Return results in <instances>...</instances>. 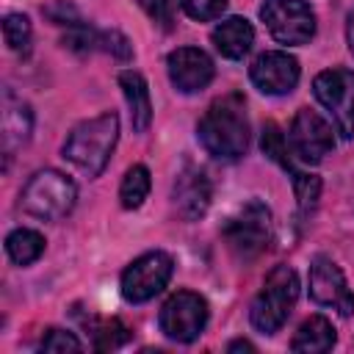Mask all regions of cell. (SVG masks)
Returning <instances> with one entry per match:
<instances>
[{"instance_id": "cell-26", "label": "cell", "mask_w": 354, "mask_h": 354, "mask_svg": "<svg viewBox=\"0 0 354 354\" xmlns=\"http://www.w3.org/2000/svg\"><path fill=\"white\" fill-rule=\"evenodd\" d=\"M97 50L111 53V55L119 58V61H130V58H133V47H130V41H127V36L119 33V30H100V36H97Z\"/></svg>"}, {"instance_id": "cell-7", "label": "cell", "mask_w": 354, "mask_h": 354, "mask_svg": "<svg viewBox=\"0 0 354 354\" xmlns=\"http://www.w3.org/2000/svg\"><path fill=\"white\" fill-rule=\"evenodd\" d=\"M260 19L279 44H307L315 36V11L307 0H266Z\"/></svg>"}, {"instance_id": "cell-6", "label": "cell", "mask_w": 354, "mask_h": 354, "mask_svg": "<svg viewBox=\"0 0 354 354\" xmlns=\"http://www.w3.org/2000/svg\"><path fill=\"white\" fill-rule=\"evenodd\" d=\"M313 91L318 102L329 111L337 133L348 141L354 136V72L343 66H332L315 75Z\"/></svg>"}, {"instance_id": "cell-24", "label": "cell", "mask_w": 354, "mask_h": 354, "mask_svg": "<svg viewBox=\"0 0 354 354\" xmlns=\"http://www.w3.org/2000/svg\"><path fill=\"white\" fill-rule=\"evenodd\" d=\"M127 340H130V329L119 318H111V321L100 324L97 332H94V348H100V351H113V348L124 346Z\"/></svg>"}, {"instance_id": "cell-21", "label": "cell", "mask_w": 354, "mask_h": 354, "mask_svg": "<svg viewBox=\"0 0 354 354\" xmlns=\"http://www.w3.org/2000/svg\"><path fill=\"white\" fill-rule=\"evenodd\" d=\"M260 149H263V155L266 158H271L274 163H279L285 171H293L296 166H293V160H290V144H288V138H285V133L274 124V122H268L266 127H263V136H260Z\"/></svg>"}, {"instance_id": "cell-13", "label": "cell", "mask_w": 354, "mask_h": 354, "mask_svg": "<svg viewBox=\"0 0 354 354\" xmlns=\"http://www.w3.org/2000/svg\"><path fill=\"white\" fill-rule=\"evenodd\" d=\"M166 72H169L171 86L180 94H194V91H202L213 80L216 66H213V58L205 50H199V47H177L166 58Z\"/></svg>"}, {"instance_id": "cell-9", "label": "cell", "mask_w": 354, "mask_h": 354, "mask_svg": "<svg viewBox=\"0 0 354 354\" xmlns=\"http://www.w3.org/2000/svg\"><path fill=\"white\" fill-rule=\"evenodd\" d=\"M174 271V260L166 252H147L122 271V296L130 304H144L158 296Z\"/></svg>"}, {"instance_id": "cell-4", "label": "cell", "mask_w": 354, "mask_h": 354, "mask_svg": "<svg viewBox=\"0 0 354 354\" xmlns=\"http://www.w3.org/2000/svg\"><path fill=\"white\" fill-rule=\"evenodd\" d=\"M75 199L77 185L72 183V177L58 169H41L25 183L19 194V207L33 218L58 221L75 207Z\"/></svg>"}, {"instance_id": "cell-3", "label": "cell", "mask_w": 354, "mask_h": 354, "mask_svg": "<svg viewBox=\"0 0 354 354\" xmlns=\"http://www.w3.org/2000/svg\"><path fill=\"white\" fill-rule=\"evenodd\" d=\"M299 299V277L290 266H277L271 268V274L266 277L260 293L252 301L249 318L252 326L263 335H274L282 329V324L288 321L293 304Z\"/></svg>"}, {"instance_id": "cell-16", "label": "cell", "mask_w": 354, "mask_h": 354, "mask_svg": "<svg viewBox=\"0 0 354 354\" xmlns=\"http://www.w3.org/2000/svg\"><path fill=\"white\" fill-rule=\"evenodd\" d=\"M210 39H213V47L224 58L238 61V58H243L252 50V44H254V28L243 17H230V19H221L213 28Z\"/></svg>"}, {"instance_id": "cell-12", "label": "cell", "mask_w": 354, "mask_h": 354, "mask_svg": "<svg viewBox=\"0 0 354 354\" xmlns=\"http://www.w3.org/2000/svg\"><path fill=\"white\" fill-rule=\"evenodd\" d=\"M299 61L290 55V53H282V50H271V53H263L252 61L249 66V77L252 83L263 91V94H271V97H282V94H290L299 83Z\"/></svg>"}, {"instance_id": "cell-29", "label": "cell", "mask_w": 354, "mask_h": 354, "mask_svg": "<svg viewBox=\"0 0 354 354\" xmlns=\"http://www.w3.org/2000/svg\"><path fill=\"white\" fill-rule=\"evenodd\" d=\"M346 41H348V53L354 55V8L346 17Z\"/></svg>"}, {"instance_id": "cell-22", "label": "cell", "mask_w": 354, "mask_h": 354, "mask_svg": "<svg viewBox=\"0 0 354 354\" xmlns=\"http://www.w3.org/2000/svg\"><path fill=\"white\" fill-rule=\"evenodd\" d=\"M30 36H33V28H30V19L25 14H6V19H3V39H6V44L14 53H28Z\"/></svg>"}, {"instance_id": "cell-17", "label": "cell", "mask_w": 354, "mask_h": 354, "mask_svg": "<svg viewBox=\"0 0 354 354\" xmlns=\"http://www.w3.org/2000/svg\"><path fill=\"white\" fill-rule=\"evenodd\" d=\"M119 86L124 91L127 108H130V122L136 133H147L149 122H152V100H149V86L144 80L141 72L127 69L119 75Z\"/></svg>"}, {"instance_id": "cell-5", "label": "cell", "mask_w": 354, "mask_h": 354, "mask_svg": "<svg viewBox=\"0 0 354 354\" xmlns=\"http://www.w3.org/2000/svg\"><path fill=\"white\" fill-rule=\"evenodd\" d=\"M221 235L235 257L254 260L271 243V210L260 199H249L221 224Z\"/></svg>"}, {"instance_id": "cell-25", "label": "cell", "mask_w": 354, "mask_h": 354, "mask_svg": "<svg viewBox=\"0 0 354 354\" xmlns=\"http://www.w3.org/2000/svg\"><path fill=\"white\" fill-rule=\"evenodd\" d=\"M39 348L50 351V354H64V351H83V343L66 329H47Z\"/></svg>"}, {"instance_id": "cell-27", "label": "cell", "mask_w": 354, "mask_h": 354, "mask_svg": "<svg viewBox=\"0 0 354 354\" xmlns=\"http://www.w3.org/2000/svg\"><path fill=\"white\" fill-rule=\"evenodd\" d=\"M180 3H183L185 14H188L191 19H196V22H210V19H216V17L224 14V8H227L230 0H180Z\"/></svg>"}, {"instance_id": "cell-10", "label": "cell", "mask_w": 354, "mask_h": 354, "mask_svg": "<svg viewBox=\"0 0 354 354\" xmlns=\"http://www.w3.org/2000/svg\"><path fill=\"white\" fill-rule=\"evenodd\" d=\"M288 144L299 160L318 163L335 149V136H332V127L326 124L324 116H318L310 108H299L293 122H290Z\"/></svg>"}, {"instance_id": "cell-18", "label": "cell", "mask_w": 354, "mask_h": 354, "mask_svg": "<svg viewBox=\"0 0 354 354\" xmlns=\"http://www.w3.org/2000/svg\"><path fill=\"white\" fill-rule=\"evenodd\" d=\"M337 335H335V326L324 318V315H310L299 332L293 335L290 340V348L293 351H301V354H324L335 346Z\"/></svg>"}, {"instance_id": "cell-1", "label": "cell", "mask_w": 354, "mask_h": 354, "mask_svg": "<svg viewBox=\"0 0 354 354\" xmlns=\"http://www.w3.org/2000/svg\"><path fill=\"white\" fill-rule=\"evenodd\" d=\"M199 144L218 160H238L249 147V119L241 94H224L207 105L196 124Z\"/></svg>"}, {"instance_id": "cell-28", "label": "cell", "mask_w": 354, "mask_h": 354, "mask_svg": "<svg viewBox=\"0 0 354 354\" xmlns=\"http://www.w3.org/2000/svg\"><path fill=\"white\" fill-rule=\"evenodd\" d=\"M141 3H144L147 14H149V19H152L155 25H160L163 30L171 28L174 11H177V0H141Z\"/></svg>"}, {"instance_id": "cell-30", "label": "cell", "mask_w": 354, "mask_h": 354, "mask_svg": "<svg viewBox=\"0 0 354 354\" xmlns=\"http://www.w3.org/2000/svg\"><path fill=\"white\" fill-rule=\"evenodd\" d=\"M227 351H254V346H252L249 340H232V343L227 346Z\"/></svg>"}, {"instance_id": "cell-14", "label": "cell", "mask_w": 354, "mask_h": 354, "mask_svg": "<svg viewBox=\"0 0 354 354\" xmlns=\"http://www.w3.org/2000/svg\"><path fill=\"white\" fill-rule=\"evenodd\" d=\"M210 196H213V188H210V180L202 169L196 166H185L174 185H171V202L177 207V213L185 218V221H196L207 213L210 207Z\"/></svg>"}, {"instance_id": "cell-8", "label": "cell", "mask_w": 354, "mask_h": 354, "mask_svg": "<svg viewBox=\"0 0 354 354\" xmlns=\"http://www.w3.org/2000/svg\"><path fill=\"white\" fill-rule=\"evenodd\" d=\"M207 301L194 290H177L166 299L158 315V326L169 340L191 343L202 335L207 324Z\"/></svg>"}, {"instance_id": "cell-2", "label": "cell", "mask_w": 354, "mask_h": 354, "mask_svg": "<svg viewBox=\"0 0 354 354\" xmlns=\"http://www.w3.org/2000/svg\"><path fill=\"white\" fill-rule=\"evenodd\" d=\"M116 141H119V116L108 111L72 127V133L64 141V158L72 160L88 177H100L113 155Z\"/></svg>"}, {"instance_id": "cell-19", "label": "cell", "mask_w": 354, "mask_h": 354, "mask_svg": "<svg viewBox=\"0 0 354 354\" xmlns=\"http://www.w3.org/2000/svg\"><path fill=\"white\" fill-rule=\"evenodd\" d=\"M6 252L8 257L17 263V266H30L41 257L44 252V238L36 232V230H28V227H17L14 232H8L6 238Z\"/></svg>"}, {"instance_id": "cell-11", "label": "cell", "mask_w": 354, "mask_h": 354, "mask_svg": "<svg viewBox=\"0 0 354 354\" xmlns=\"http://www.w3.org/2000/svg\"><path fill=\"white\" fill-rule=\"evenodd\" d=\"M310 296L321 307H332L340 315L354 313V293L340 271V266L324 254H318L310 266Z\"/></svg>"}, {"instance_id": "cell-15", "label": "cell", "mask_w": 354, "mask_h": 354, "mask_svg": "<svg viewBox=\"0 0 354 354\" xmlns=\"http://www.w3.org/2000/svg\"><path fill=\"white\" fill-rule=\"evenodd\" d=\"M0 138H3V152L11 158L22 144H28L33 133V111L28 102L14 97V91L3 94V111H0Z\"/></svg>"}, {"instance_id": "cell-20", "label": "cell", "mask_w": 354, "mask_h": 354, "mask_svg": "<svg viewBox=\"0 0 354 354\" xmlns=\"http://www.w3.org/2000/svg\"><path fill=\"white\" fill-rule=\"evenodd\" d=\"M149 185H152V180H149V169H147V166H141V163L130 166V169L124 171L122 185H119L122 207H127V210L141 207V205H144V199H147V194H149Z\"/></svg>"}, {"instance_id": "cell-23", "label": "cell", "mask_w": 354, "mask_h": 354, "mask_svg": "<svg viewBox=\"0 0 354 354\" xmlns=\"http://www.w3.org/2000/svg\"><path fill=\"white\" fill-rule=\"evenodd\" d=\"M290 180H293V194H296L299 210H301V213H310V210L318 205L321 180H318L315 174H307V171H299V169L290 171Z\"/></svg>"}]
</instances>
